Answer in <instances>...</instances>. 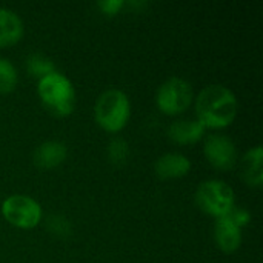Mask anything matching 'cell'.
<instances>
[{
  "label": "cell",
  "instance_id": "obj_7",
  "mask_svg": "<svg viewBox=\"0 0 263 263\" xmlns=\"http://www.w3.org/2000/svg\"><path fill=\"white\" fill-rule=\"evenodd\" d=\"M203 151L211 165L220 170H231L237 162L234 142L223 134H211L205 139Z\"/></svg>",
  "mask_w": 263,
  "mask_h": 263
},
{
  "label": "cell",
  "instance_id": "obj_12",
  "mask_svg": "<svg viewBox=\"0 0 263 263\" xmlns=\"http://www.w3.org/2000/svg\"><path fill=\"white\" fill-rule=\"evenodd\" d=\"M263 149L260 145L248 149L242 160H240V170H242V177L254 186H259L263 180Z\"/></svg>",
  "mask_w": 263,
  "mask_h": 263
},
{
  "label": "cell",
  "instance_id": "obj_14",
  "mask_svg": "<svg viewBox=\"0 0 263 263\" xmlns=\"http://www.w3.org/2000/svg\"><path fill=\"white\" fill-rule=\"evenodd\" d=\"M26 68L32 76H35L39 79L55 71L54 62L49 57H46L45 54H39V52L26 57Z\"/></svg>",
  "mask_w": 263,
  "mask_h": 263
},
{
  "label": "cell",
  "instance_id": "obj_3",
  "mask_svg": "<svg viewBox=\"0 0 263 263\" xmlns=\"http://www.w3.org/2000/svg\"><path fill=\"white\" fill-rule=\"evenodd\" d=\"M129 111H131V103L128 96L117 88L105 89L97 97L94 106L96 120L106 131L122 129L129 119Z\"/></svg>",
  "mask_w": 263,
  "mask_h": 263
},
{
  "label": "cell",
  "instance_id": "obj_8",
  "mask_svg": "<svg viewBox=\"0 0 263 263\" xmlns=\"http://www.w3.org/2000/svg\"><path fill=\"white\" fill-rule=\"evenodd\" d=\"M242 228H239L228 216L217 217L214 227V237L217 245L225 253L236 251L242 243Z\"/></svg>",
  "mask_w": 263,
  "mask_h": 263
},
{
  "label": "cell",
  "instance_id": "obj_17",
  "mask_svg": "<svg viewBox=\"0 0 263 263\" xmlns=\"http://www.w3.org/2000/svg\"><path fill=\"white\" fill-rule=\"evenodd\" d=\"M46 223H48V228L59 236H68L71 233V225L68 219H65L63 216H49Z\"/></svg>",
  "mask_w": 263,
  "mask_h": 263
},
{
  "label": "cell",
  "instance_id": "obj_6",
  "mask_svg": "<svg viewBox=\"0 0 263 263\" xmlns=\"http://www.w3.org/2000/svg\"><path fill=\"white\" fill-rule=\"evenodd\" d=\"M5 219L18 228H32L42 219V208L37 200L25 194H12L2 203Z\"/></svg>",
  "mask_w": 263,
  "mask_h": 263
},
{
  "label": "cell",
  "instance_id": "obj_5",
  "mask_svg": "<svg viewBox=\"0 0 263 263\" xmlns=\"http://www.w3.org/2000/svg\"><path fill=\"white\" fill-rule=\"evenodd\" d=\"M156 100L159 108L166 114L182 112L191 105L193 86L182 77H170L159 86Z\"/></svg>",
  "mask_w": 263,
  "mask_h": 263
},
{
  "label": "cell",
  "instance_id": "obj_13",
  "mask_svg": "<svg viewBox=\"0 0 263 263\" xmlns=\"http://www.w3.org/2000/svg\"><path fill=\"white\" fill-rule=\"evenodd\" d=\"M23 34L22 18L8 8H0V46L17 42Z\"/></svg>",
  "mask_w": 263,
  "mask_h": 263
},
{
  "label": "cell",
  "instance_id": "obj_15",
  "mask_svg": "<svg viewBox=\"0 0 263 263\" xmlns=\"http://www.w3.org/2000/svg\"><path fill=\"white\" fill-rule=\"evenodd\" d=\"M17 83V71L11 60L0 57V92H9Z\"/></svg>",
  "mask_w": 263,
  "mask_h": 263
},
{
  "label": "cell",
  "instance_id": "obj_1",
  "mask_svg": "<svg viewBox=\"0 0 263 263\" xmlns=\"http://www.w3.org/2000/svg\"><path fill=\"white\" fill-rule=\"evenodd\" d=\"M196 112L197 120L205 126L222 128L236 119L237 99L234 92L223 85H208L197 94Z\"/></svg>",
  "mask_w": 263,
  "mask_h": 263
},
{
  "label": "cell",
  "instance_id": "obj_11",
  "mask_svg": "<svg viewBox=\"0 0 263 263\" xmlns=\"http://www.w3.org/2000/svg\"><path fill=\"white\" fill-rule=\"evenodd\" d=\"M205 125L199 120L182 119L176 120L168 128V136L177 143H193L199 140L205 133Z\"/></svg>",
  "mask_w": 263,
  "mask_h": 263
},
{
  "label": "cell",
  "instance_id": "obj_16",
  "mask_svg": "<svg viewBox=\"0 0 263 263\" xmlns=\"http://www.w3.org/2000/svg\"><path fill=\"white\" fill-rule=\"evenodd\" d=\"M128 156H129V146H128L126 140L122 137H114L108 145L109 160L116 165H122L126 162Z\"/></svg>",
  "mask_w": 263,
  "mask_h": 263
},
{
  "label": "cell",
  "instance_id": "obj_18",
  "mask_svg": "<svg viewBox=\"0 0 263 263\" xmlns=\"http://www.w3.org/2000/svg\"><path fill=\"white\" fill-rule=\"evenodd\" d=\"M228 217H230V219H231V220H233L239 228L245 227V225L250 222V219H251L250 213H248L245 208H237V206H234V208L230 211Z\"/></svg>",
  "mask_w": 263,
  "mask_h": 263
},
{
  "label": "cell",
  "instance_id": "obj_20",
  "mask_svg": "<svg viewBox=\"0 0 263 263\" xmlns=\"http://www.w3.org/2000/svg\"><path fill=\"white\" fill-rule=\"evenodd\" d=\"M129 5H133V6H145L146 5V2H129Z\"/></svg>",
  "mask_w": 263,
  "mask_h": 263
},
{
  "label": "cell",
  "instance_id": "obj_2",
  "mask_svg": "<svg viewBox=\"0 0 263 263\" xmlns=\"http://www.w3.org/2000/svg\"><path fill=\"white\" fill-rule=\"evenodd\" d=\"M37 92L42 102L55 114L65 116L74 109L76 89L68 77L59 71H52L39 79Z\"/></svg>",
  "mask_w": 263,
  "mask_h": 263
},
{
  "label": "cell",
  "instance_id": "obj_19",
  "mask_svg": "<svg viewBox=\"0 0 263 263\" xmlns=\"http://www.w3.org/2000/svg\"><path fill=\"white\" fill-rule=\"evenodd\" d=\"M123 0H99V8L105 12V14H116L119 12V9L123 6Z\"/></svg>",
  "mask_w": 263,
  "mask_h": 263
},
{
  "label": "cell",
  "instance_id": "obj_9",
  "mask_svg": "<svg viewBox=\"0 0 263 263\" xmlns=\"http://www.w3.org/2000/svg\"><path fill=\"white\" fill-rule=\"evenodd\" d=\"M190 168H191L190 159L180 153L162 154L154 163V170H156L157 176L162 179L182 177L190 171Z\"/></svg>",
  "mask_w": 263,
  "mask_h": 263
},
{
  "label": "cell",
  "instance_id": "obj_4",
  "mask_svg": "<svg viewBox=\"0 0 263 263\" xmlns=\"http://www.w3.org/2000/svg\"><path fill=\"white\" fill-rule=\"evenodd\" d=\"M196 200L208 214L223 217L228 216L234 208V191L227 182L210 179L199 185L196 191Z\"/></svg>",
  "mask_w": 263,
  "mask_h": 263
},
{
  "label": "cell",
  "instance_id": "obj_10",
  "mask_svg": "<svg viewBox=\"0 0 263 263\" xmlns=\"http://www.w3.org/2000/svg\"><path fill=\"white\" fill-rule=\"evenodd\" d=\"M68 154L66 145L60 140H46L34 151V163L40 168H54L60 165Z\"/></svg>",
  "mask_w": 263,
  "mask_h": 263
}]
</instances>
